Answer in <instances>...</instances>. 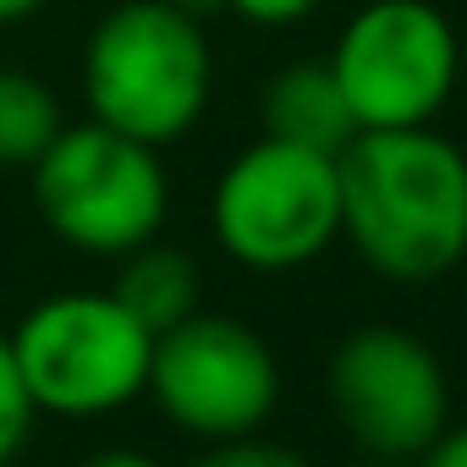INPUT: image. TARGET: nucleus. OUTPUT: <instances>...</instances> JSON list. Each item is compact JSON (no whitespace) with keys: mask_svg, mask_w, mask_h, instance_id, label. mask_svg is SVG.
Here are the masks:
<instances>
[{"mask_svg":"<svg viewBox=\"0 0 467 467\" xmlns=\"http://www.w3.org/2000/svg\"><path fill=\"white\" fill-rule=\"evenodd\" d=\"M418 467H467V423L445 429V434L418 456Z\"/></svg>","mask_w":467,"mask_h":467,"instance_id":"nucleus-15","label":"nucleus"},{"mask_svg":"<svg viewBox=\"0 0 467 467\" xmlns=\"http://www.w3.org/2000/svg\"><path fill=\"white\" fill-rule=\"evenodd\" d=\"M34 396H28V379H23V363L12 352V336H0V467H12L34 434Z\"/></svg>","mask_w":467,"mask_h":467,"instance_id":"nucleus-12","label":"nucleus"},{"mask_svg":"<svg viewBox=\"0 0 467 467\" xmlns=\"http://www.w3.org/2000/svg\"><path fill=\"white\" fill-rule=\"evenodd\" d=\"M116 303L143 325V330H171L182 325L187 314H198V297H203V281H198V265L182 254V248H165V243H143L132 254H121V270H116Z\"/></svg>","mask_w":467,"mask_h":467,"instance_id":"nucleus-10","label":"nucleus"},{"mask_svg":"<svg viewBox=\"0 0 467 467\" xmlns=\"http://www.w3.org/2000/svg\"><path fill=\"white\" fill-rule=\"evenodd\" d=\"M330 407L358 451L418 462L451 429V379L423 336L363 325L330 352Z\"/></svg>","mask_w":467,"mask_h":467,"instance_id":"nucleus-8","label":"nucleus"},{"mask_svg":"<svg viewBox=\"0 0 467 467\" xmlns=\"http://www.w3.org/2000/svg\"><path fill=\"white\" fill-rule=\"evenodd\" d=\"M336 165L341 237L374 275L423 286L467 259V154L445 132H358Z\"/></svg>","mask_w":467,"mask_h":467,"instance_id":"nucleus-1","label":"nucleus"},{"mask_svg":"<svg viewBox=\"0 0 467 467\" xmlns=\"http://www.w3.org/2000/svg\"><path fill=\"white\" fill-rule=\"evenodd\" d=\"M61 127H67V116L45 78H34L23 67H0V165L28 171L61 138Z\"/></svg>","mask_w":467,"mask_h":467,"instance_id":"nucleus-11","label":"nucleus"},{"mask_svg":"<svg viewBox=\"0 0 467 467\" xmlns=\"http://www.w3.org/2000/svg\"><path fill=\"white\" fill-rule=\"evenodd\" d=\"M28 182L45 225L67 248L94 259H121L154 243L171 209L160 149L94 116L78 127H61V138L28 165Z\"/></svg>","mask_w":467,"mask_h":467,"instance_id":"nucleus-4","label":"nucleus"},{"mask_svg":"<svg viewBox=\"0 0 467 467\" xmlns=\"http://www.w3.org/2000/svg\"><path fill=\"white\" fill-rule=\"evenodd\" d=\"M352 467H407V462H396V456H368V451H363V462H352Z\"/></svg>","mask_w":467,"mask_h":467,"instance_id":"nucleus-19","label":"nucleus"},{"mask_svg":"<svg viewBox=\"0 0 467 467\" xmlns=\"http://www.w3.org/2000/svg\"><path fill=\"white\" fill-rule=\"evenodd\" d=\"M325 61L352 105L358 132L434 127L462 78L456 28L429 0H368V6H358L341 23Z\"/></svg>","mask_w":467,"mask_h":467,"instance_id":"nucleus-6","label":"nucleus"},{"mask_svg":"<svg viewBox=\"0 0 467 467\" xmlns=\"http://www.w3.org/2000/svg\"><path fill=\"white\" fill-rule=\"evenodd\" d=\"M214 94L203 17L171 0H121L83 45V105L94 121L165 149L187 138Z\"/></svg>","mask_w":467,"mask_h":467,"instance_id":"nucleus-2","label":"nucleus"},{"mask_svg":"<svg viewBox=\"0 0 467 467\" xmlns=\"http://www.w3.org/2000/svg\"><path fill=\"white\" fill-rule=\"evenodd\" d=\"M171 6H182V12H192V17H209V12L225 6V0H171Z\"/></svg>","mask_w":467,"mask_h":467,"instance_id":"nucleus-18","label":"nucleus"},{"mask_svg":"<svg viewBox=\"0 0 467 467\" xmlns=\"http://www.w3.org/2000/svg\"><path fill=\"white\" fill-rule=\"evenodd\" d=\"M187 467H314L308 456H297L292 445H275V440H259V434H243V440H214L203 456H192Z\"/></svg>","mask_w":467,"mask_h":467,"instance_id":"nucleus-13","label":"nucleus"},{"mask_svg":"<svg viewBox=\"0 0 467 467\" xmlns=\"http://www.w3.org/2000/svg\"><path fill=\"white\" fill-rule=\"evenodd\" d=\"M72 467H160L149 451H138V445H105V451H88L83 462H72Z\"/></svg>","mask_w":467,"mask_h":467,"instance_id":"nucleus-16","label":"nucleus"},{"mask_svg":"<svg viewBox=\"0 0 467 467\" xmlns=\"http://www.w3.org/2000/svg\"><path fill=\"white\" fill-rule=\"evenodd\" d=\"M231 12L254 28H297L303 17H314L325 0H225Z\"/></svg>","mask_w":467,"mask_h":467,"instance_id":"nucleus-14","label":"nucleus"},{"mask_svg":"<svg viewBox=\"0 0 467 467\" xmlns=\"http://www.w3.org/2000/svg\"><path fill=\"white\" fill-rule=\"evenodd\" d=\"M154 407L198 440H243L270 423L281 407V363L270 341L225 314H187L154 336L149 390Z\"/></svg>","mask_w":467,"mask_h":467,"instance_id":"nucleus-7","label":"nucleus"},{"mask_svg":"<svg viewBox=\"0 0 467 467\" xmlns=\"http://www.w3.org/2000/svg\"><path fill=\"white\" fill-rule=\"evenodd\" d=\"M259 127H265V138L319 149V154H341L358 138L352 105H347L330 61H286L259 94Z\"/></svg>","mask_w":467,"mask_h":467,"instance_id":"nucleus-9","label":"nucleus"},{"mask_svg":"<svg viewBox=\"0 0 467 467\" xmlns=\"http://www.w3.org/2000/svg\"><path fill=\"white\" fill-rule=\"evenodd\" d=\"M39 6H45V0H0V28H17V23H28Z\"/></svg>","mask_w":467,"mask_h":467,"instance_id":"nucleus-17","label":"nucleus"},{"mask_svg":"<svg viewBox=\"0 0 467 467\" xmlns=\"http://www.w3.org/2000/svg\"><path fill=\"white\" fill-rule=\"evenodd\" d=\"M209 231L254 275H292L341 237L336 154L259 138L231 160L209 192Z\"/></svg>","mask_w":467,"mask_h":467,"instance_id":"nucleus-3","label":"nucleus"},{"mask_svg":"<svg viewBox=\"0 0 467 467\" xmlns=\"http://www.w3.org/2000/svg\"><path fill=\"white\" fill-rule=\"evenodd\" d=\"M28 396L50 418H110L149 390L154 330H143L116 292H56L12 330Z\"/></svg>","mask_w":467,"mask_h":467,"instance_id":"nucleus-5","label":"nucleus"}]
</instances>
